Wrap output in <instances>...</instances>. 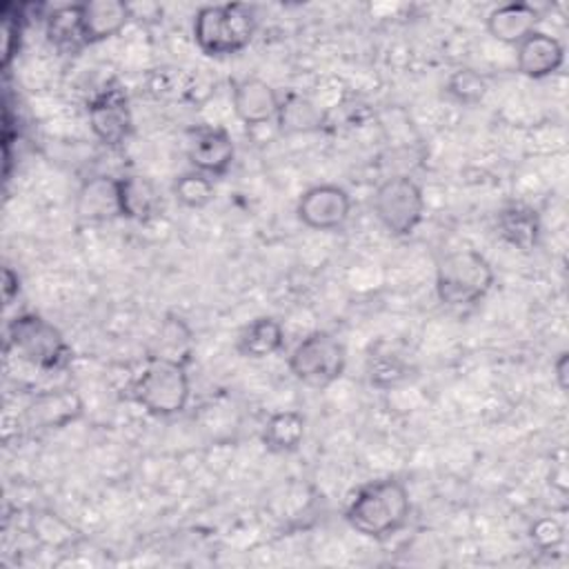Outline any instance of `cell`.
Returning a JSON list of instances; mask_svg holds the SVG:
<instances>
[{"label": "cell", "mask_w": 569, "mask_h": 569, "mask_svg": "<svg viewBox=\"0 0 569 569\" xmlns=\"http://www.w3.org/2000/svg\"><path fill=\"white\" fill-rule=\"evenodd\" d=\"M20 33H22V18L2 11V69L11 64L20 49Z\"/></svg>", "instance_id": "cell-25"}, {"label": "cell", "mask_w": 569, "mask_h": 569, "mask_svg": "<svg viewBox=\"0 0 569 569\" xmlns=\"http://www.w3.org/2000/svg\"><path fill=\"white\" fill-rule=\"evenodd\" d=\"M171 193H173L176 202H180L187 209H204L216 196L213 178H209L207 173H200L196 169L184 171L173 180Z\"/></svg>", "instance_id": "cell-24"}, {"label": "cell", "mask_w": 569, "mask_h": 569, "mask_svg": "<svg viewBox=\"0 0 569 569\" xmlns=\"http://www.w3.org/2000/svg\"><path fill=\"white\" fill-rule=\"evenodd\" d=\"M531 540L542 549L556 547L562 540V525L553 518H540L531 527Z\"/></svg>", "instance_id": "cell-26"}, {"label": "cell", "mask_w": 569, "mask_h": 569, "mask_svg": "<svg viewBox=\"0 0 569 569\" xmlns=\"http://www.w3.org/2000/svg\"><path fill=\"white\" fill-rule=\"evenodd\" d=\"M120 218L133 222H151L164 213V198L156 182L147 176L127 173L118 178Z\"/></svg>", "instance_id": "cell-14"}, {"label": "cell", "mask_w": 569, "mask_h": 569, "mask_svg": "<svg viewBox=\"0 0 569 569\" xmlns=\"http://www.w3.org/2000/svg\"><path fill=\"white\" fill-rule=\"evenodd\" d=\"M87 118L93 136L104 147L124 144L133 131V116L127 91L116 82L104 84L91 96L87 102Z\"/></svg>", "instance_id": "cell-8"}, {"label": "cell", "mask_w": 569, "mask_h": 569, "mask_svg": "<svg viewBox=\"0 0 569 569\" xmlns=\"http://www.w3.org/2000/svg\"><path fill=\"white\" fill-rule=\"evenodd\" d=\"M73 209L82 222H109L113 218H120L118 178H111V176L87 178L76 193Z\"/></svg>", "instance_id": "cell-15"}, {"label": "cell", "mask_w": 569, "mask_h": 569, "mask_svg": "<svg viewBox=\"0 0 569 569\" xmlns=\"http://www.w3.org/2000/svg\"><path fill=\"white\" fill-rule=\"evenodd\" d=\"M553 376H556L558 389L565 393L569 389V353L567 351H560L558 358L553 360Z\"/></svg>", "instance_id": "cell-27"}, {"label": "cell", "mask_w": 569, "mask_h": 569, "mask_svg": "<svg viewBox=\"0 0 569 569\" xmlns=\"http://www.w3.org/2000/svg\"><path fill=\"white\" fill-rule=\"evenodd\" d=\"M496 227L500 238L513 249L529 253L538 247L540 240V218L536 209L527 204H507L498 211Z\"/></svg>", "instance_id": "cell-20"}, {"label": "cell", "mask_w": 569, "mask_h": 569, "mask_svg": "<svg viewBox=\"0 0 569 569\" xmlns=\"http://www.w3.org/2000/svg\"><path fill=\"white\" fill-rule=\"evenodd\" d=\"M307 433V418L298 409H282L267 418L262 427V445L271 453H293Z\"/></svg>", "instance_id": "cell-21"}, {"label": "cell", "mask_w": 569, "mask_h": 569, "mask_svg": "<svg viewBox=\"0 0 569 569\" xmlns=\"http://www.w3.org/2000/svg\"><path fill=\"white\" fill-rule=\"evenodd\" d=\"M187 158L196 171L220 178L233 164V138L220 124H196L187 131Z\"/></svg>", "instance_id": "cell-10"}, {"label": "cell", "mask_w": 569, "mask_h": 569, "mask_svg": "<svg viewBox=\"0 0 569 569\" xmlns=\"http://www.w3.org/2000/svg\"><path fill=\"white\" fill-rule=\"evenodd\" d=\"M565 64V47L558 38L533 31L516 47V67L525 78L542 80L558 73Z\"/></svg>", "instance_id": "cell-13"}, {"label": "cell", "mask_w": 569, "mask_h": 569, "mask_svg": "<svg viewBox=\"0 0 569 569\" xmlns=\"http://www.w3.org/2000/svg\"><path fill=\"white\" fill-rule=\"evenodd\" d=\"M491 262L476 249H456L436 264V296L447 307H471L493 287Z\"/></svg>", "instance_id": "cell-4"}, {"label": "cell", "mask_w": 569, "mask_h": 569, "mask_svg": "<svg viewBox=\"0 0 569 569\" xmlns=\"http://www.w3.org/2000/svg\"><path fill=\"white\" fill-rule=\"evenodd\" d=\"M2 291H4V302L9 305L13 300V296L20 291V278L11 267H4L2 271Z\"/></svg>", "instance_id": "cell-28"}, {"label": "cell", "mask_w": 569, "mask_h": 569, "mask_svg": "<svg viewBox=\"0 0 569 569\" xmlns=\"http://www.w3.org/2000/svg\"><path fill=\"white\" fill-rule=\"evenodd\" d=\"M284 345V329L280 320L273 316H258L249 320L238 338H236V349L242 358L249 360H264L278 353Z\"/></svg>", "instance_id": "cell-18"}, {"label": "cell", "mask_w": 569, "mask_h": 569, "mask_svg": "<svg viewBox=\"0 0 569 569\" xmlns=\"http://www.w3.org/2000/svg\"><path fill=\"white\" fill-rule=\"evenodd\" d=\"M291 376L313 389H325L342 378L347 369V347L329 331H311L289 353Z\"/></svg>", "instance_id": "cell-6"}, {"label": "cell", "mask_w": 569, "mask_h": 569, "mask_svg": "<svg viewBox=\"0 0 569 569\" xmlns=\"http://www.w3.org/2000/svg\"><path fill=\"white\" fill-rule=\"evenodd\" d=\"M231 104H233V113L247 129H258L276 122L280 93L267 80L247 76L233 82Z\"/></svg>", "instance_id": "cell-11"}, {"label": "cell", "mask_w": 569, "mask_h": 569, "mask_svg": "<svg viewBox=\"0 0 569 569\" xmlns=\"http://www.w3.org/2000/svg\"><path fill=\"white\" fill-rule=\"evenodd\" d=\"M47 38L58 49L76 51L78 47H84V36L80 24V4L56 7L47 16Z\"/></svg>", "instance_id": "cell-22"}, {"label": "cell", "mask_w": 569, "mask_h": 569, "mask_svg": "<svg viewBox=\"0 0 569 569\" xmlns=\"http://www.w3.org/2000/svg\"><path fill=\"white\" fill-rule=\"evenodd\" d=\"M411 513L409 491L398 478H378L360 485L345 507V520L365 538L385 540L398 533Z\"/></svg>", "instance_id": "cell-1"}, {"label": "cell", "mask_w": 569, "mask_h": 569, "mask_svg": "<svg viewBox=\"0 0 569 569\" xmlns=\"http://www.w3.org/2000/svg\"><path fill=\"white\" fill-rule=\"evenodd\" d=\"M487 93H489V80L471 67L456 69L445 82V96L462 107H473L482 102Z\"/></svg>", "instance_id": "cell-23"}, {"label": "cell", "mask_w": 569, "mask_h": 569, "mask_svg": "<svg viewBox=\"0 0 569 569\" xmlns=\"http://www.w3.org/2000/svg\"><path fill=\"white\" fill-rule=\"evenodd\" d=\"M327 124V113L311 98L302 93L280 96L276 127L282 136L316 133Z\"/></svg>", "instance_id": "cell-19"}, {"label": "cell", "mask_w": 569, "mask_h": 569, "mask_svg": "<svg viewBox=\"0 0 569 569\" xmlns=\"http://www.w3.org/2000/svg\"><path fill=\"white\" fill-rule=\"evenodd\" d=\"M373 213L396 238L411 236L425 218V196L409 176H391L373 191Z\"/></svg>", "instance_id": "cell-7"}, {"label": "cell", "mask_w": 569, "mask_h": 569, "mask_svg": "<svg viewBox=\"0 0 569 569\" xmlns=\"http://www.w3.org/2000/svg\"><path fill=\"white\" fill-rule=\"evenodd\" d=\"M540 13L529 2H507L489 11L487 31L502 44L518 47L527 36L538 31Z\"/></svg>", "instance_id": "cell-17"}, {"label": "cell", "mask_w": 569, "mask_h": 569, "mask_svg": "<svg viewBox=\"0 0 569 569\" xmlns=\"http://www.w3.org/2000/svg\"><path fill=\"white\" fill-rule=\"evenodd\" d=\"M191 396V382L187 362L149 356L142 369L131 380V398L156 418H171L187 409Z\"/></svg>", "instance_id": "cell-2"}, {"label": "cell", "mask_w": 569, "mask_h": 569, "mask_svg": "<svg viewBox=\"0 0 569 569\" xmlns=\"http://www.w3.org/2000/svg\"><path fill=\"white\" fill-rule=\"evenodd\" d=\"M82 411V398L73 389H49L31 398L24 418L29 427L36 429H62L69 422H76Z\"/></svg>", "instance_id": "cell-12"}, {"label": "cell", "mask_w": 569, "mask_h": 569, "mask_svg": "<svg viewBox=\"0 0 569 569\" xmlns=\"http://www.w3.org/2000/svg\"><path fill=\"white\" fill-rule=\"evenodd\" d=\"M351 213V196L340 184H313L305 189L296 204L298 220L313 231H336Z\"/></svg>", "instance_id": "cell-9"}, {"label": "cell", "mask_w": 569, "mask_h": 569, "mask_svg": "<svg viewBox=\"0 0 569 569\" xmlns=\"http://www.w3.org/2000/svg\"><path fill=\"white\" fill-rule=\"evenodd\" d=\"M131 18V4L124 0L80 2V24L84 44H96L118 36Z\"/></svg>", "instance_id": "cell-16"}, {"label": "cell", "mask_w": 569, "mask_h": 569, "mask_svg": "<svg viewBox=\"0 0 569 569\" xmlns=\"http://www.w3.org/2000/svg\"><path fill=\"white\" fill-rule=\"evenodd\" d=\"M7 340L22 360L42 371L67 369L73 358V349L62 331L47 318L31 311L18 313L9 320Z\"/></svg>", "instance_id": "cell-5"}, {"label": "cell", "mask_w": 569, "mask_h": 569, "mask_svg": "<svg viewBox=\"0 0 569 569\" xmlns=\"http://www.w3.org/2000/svg\"><path fill=\"white\" fill-rule=\"evenodd\" d=\"M196 47L209 58L236 56L249 47L256 33L251 7L240 2L200 7L191 24Z\"/></svg>", "instance_id": "cell-3"}]
</instances>
